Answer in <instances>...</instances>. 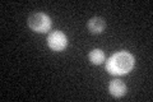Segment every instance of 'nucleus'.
Instances as JSON below:
<instances>
[{
  "label": "nucleus",
  "instance_id": "obj_1",
  "mask_svg": "<svg viewBox=\"0 0 153 102\" xmlns=\"http://www.w3.org/2000/svg\"><path fill=\"white\" fill-rule=\"evenodd\" d=\"M134 68V56L128 51H119L107 60L106 70L112 75H124Z\"/></svg>",
  "mask_w": 153,
  "mask_h": 102
},
{
  "label": "nucleus",
  "instance_id": "obj_2",
  "mask_svg": "<svg viewBox=\"0 0 153 102\" xmlns=\"http://www.w3.org/2000/svg\"><path fill=\"white\" fill-rule=\"evenodd\" d=\"M28 26L32 31L37 33H44L47 32L51 28V19L45 13H33L28 18Z\"/></svg>",
  "mask_w": 153,
  "mask_h": 102
},
{
  "label": "nucleus",
  "instance_id": "obj_3",
  "mask_svg": "<svg viewBox=\"0 0 153 102\" xmlns=\"http://www.w3.org/2000/svg\"><path fill=\"white\" fill-rule=\"evenodd\" d=\"M47 46L54 51H63L68 46V38L63 32L54 31L47 37Z\"/></svg>",
  "mask_w": 153,
  "mask_h": 102
},
{
  "label": "nucleus",
  "instance_id": "obj_4",
  "mask_svg": "<svg viewBox=\"0 0 153 102\" xmlns=\"http://www.w3.org/2000/svg\"><path fill=\"white\" fill-rule=\"evenodd\" d=\"M108 92L115 98H121L126 93V86L120 79H114L108 84Z\"/></svg>",
  "mask_w": 153,
  "mask_h": 102
},
{
  "label": "nucleus",
  "instance_id": "obj_5",
  "mask_svg": "<svg viewBox=\"0 0 153 102\" xmlns=\"http://www.w3.org/2000/svg\"><path fill=\"white\" fill-rule=\"evenodd\" d=\"M105 27H106V22H105V19L101 18V17H93L91 18L88 23H87V28L91 33H93V35H100V33H102Z\"/></svg>",
  "mask_w": 153,
  "mask_h": 102
},
{
  "label": "nucleus",
  "instance_id": "obj_6",
  "mask_svg": "<svg viewBox=\"0 0 153 102\" xmlns=\"http://www.w3.org/2000/svg\"><path fill=\"white\" fill-rule=\"evenodd\" d=\"M88 59L93 65H101L105 61V54L100 48H94L88 54Z\"/></svg>",
  "mask_w": 153,
  "mask_h": 102
}]
</instances>
